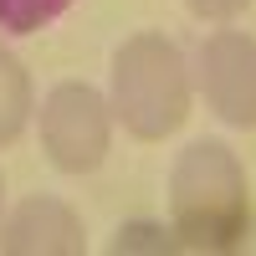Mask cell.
<instances>
[{
	"label": "cell",
	"mask_w": 256,
	"mask_h": 256,
	"mask_svg": "<svg viewBox=\"0 0 256 256\" xmlns=\"http://www.w3.org/2000/svg\"><path fill=\"white\" fill-rule=\"evenodd\" d=\"M251 184L236 148L226 138H195L169 169V226L180 251H241L251 241Z\"/></svg>",
	"instance_id": "obj_1"
},
{
	"label": "cell",
	"mask_w": 256,
	"mask_h": 256,
	"mask_svg": "<svg viewBox=\"0 0 256 256\" xmlns=\"http://www.w3.org/2000/svg\"><path fill=\"white\" fill-rule=\"evenodd\" d=\"M190 62L164 31H138L113 52L108 72V108L138 144H159L180 134L190 118Z\"/></svg>",
	"instance_id": "obj_2"
},
{
	"label": "cell",
	"mask_w": 256,
	"mask_h": 256,
	"mask_svg": "<svg viewBox=\"0 0 256 256\" xmlns=\"http://www.w3.org/2000/svg\"><path fill=\"white\" fill-rule=\"evenodd\" d=\"M113 148V108L92 82H56L41 102V154L62 174H92Z\"/></svg>",
	"instance_id": "obj_3"
},
{
	"label": "cell",
	"mask_w": 256,
	"mask_h": 256,
	"mask_svg": "<svg viewBox=\"0 0 256 256\" xmlns=\"http://www.w3.org/2000/svg\"><path fill=\"white\" fill-rule=\"evenodd\" d=\"M195 88L230 128H256V36L210 31L195 52Z\"/></svg>",
	"instance_id": "obj_4"
},
{
	"label": "cell",
	"mask_w": 256,
	"mask_h": 256,
	"mask_svg": "<svg viewBox=\"0 0 256 256\" xmlns=\"http://www.w3.org/2000/svg\"><path fill=\"white\" fill-rule=\"evenodd\" d=\"M0 251L6 256H82L88 230L82 216L56 195H26L0 220Z\"/></svg>",
	"instance_id": "obj_5"
},
{
	"label": "cell",
	"mask_w": 256,
	"mask_h": 256,
	"mask_svg": "<svg viewBox=\"0 0 256 256\" xmlns=\"http://www.w3.org/2000/svg\"><path fill=\"white\" fill-rule=\"evenodd\" d=\"M36 113V92H31V72L10 46H0V144H16L20 128Z\"/></svg>",
	"instance_id": "obj_6"
},
{
	"label": "cell",
	"mask_w": 256,
	"mask_h": 256,
	"mask_svg": "<svg viewBox=\"0 0 256 256\" xmlns=\"http://www.w3.org/2000/svg\"><path fill=\"white\" fill-rule=\"evenodd\" d=\"M67 6H72V0H0V31L31 36V31H41V26H52Z\"/></svg>",
	"instance_id": "obj_7"
},
{
	"label": "cell",
	"mask_w": 256,
	"mask_h": 256,
	"mask_svg": "<svg viewBox=\"0 0 256 256\" xmlns=\"http://www.w3.org/2000/svg\"><path fill=\"white\" fill-rule=\"evenodd\" d=\"M123 251H180L174 226H159V220H128V226H118V236H113V256H123Z\"/></svg>",
	"instance_id": "obj_8"
},
{
	"label": "cell",
	"mask_w": 256,
	"mask_h": 256,
	"mask_svg": "<svg viewBox=\"0 0 256 256\" xmlns=\"http://www.w3.org/2000/svg\"><path fill=\"white\" fill-rule=\"evenodd\" d=\"M190 16H200V20H236L251 0H184Z\"/></svg>",
	"instance_id": "obj_9"
},
{
	"label": "cell",
	"mask_w": 256,
	"mask_h": 256,
	"mask_svg": "<svg viewBox=\"0 0 256 256\" xmlns=\"http://www.w3.org/2000/svg\"><path fill=\"white\" fill-rule=\"evenodd\" d=\"M0 205H6V180H0Z\"/></svg>",
	"instance_id": "obj_10"
}]
</instances>
